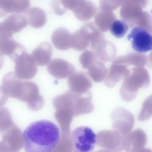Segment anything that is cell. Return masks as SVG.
<instances>
[{
    "label": "cell",
    "instance_id": "6da1fadb",
    "mask_svg": "<svg viewBox=\"0 0 152 152\" xmlns=\"http://www.w3.org/2000/svg\"><path fill=\"white\" fill-rule=\"evenodd\" d=\"M26 152H50L58 143L61 133L53 122L42 119L30 123L22 134Z\"/></svg>",
    "mask_w": 152,
    "mask_h": 152
},
{
    "label": "cell",
    "instance_id": "7a4b0ae2",
    "mask_svg": "<svg viewBox=\"0 0 152 152\" xmlns=\"http://www.w3.org/2000/svg\"><path fill=\"white\" fill-rule=\"evenodd\" d=\"M102 32L94 24L88 23L72 34L71 48L78 51L89 46L95 45L100 39Z\"/></svg>",
    "mask_w": 152,
    "mask_h": 152
},
{
    "label": "cell",
    "instance_id": "3957f363",
    "mask_svg": "<svg viewBox=\"0 0 152 152\" xmlns=\"http://www.w3.org/2000/svg\"><path fill=\"white\" fill-rule=\"evenodd\" d=\"M72 138L75 152H89L94 150L96 134L90 128L86 126L76 128L72 133Z\"/></svg>",
    "mask_w": 152,
    "mask_h": 152
},
{
    "label": "cell",
    "instance_id": "277c9868",
    "mask_svg": "<svg viewBox=\"0 0 152 152\" xmlns=\"http://www.w3.org/2000/svg\"><path fill=\"white\" fill-rule=\"evenodd\" d=\"M15 73L20 79H30L36 75L37 68L31 55L26 51L17 56L14 60Z\"/></svg>",
    "mask_w": 152,
    "mask_h": 152
},
{
    "label": "cell",
    "instance_id": "5b68a950",
    "mask_svg": "<svg viewBox=\"0 0 152 152\" xmlns=\"http://www.w3.org/2000/svg\"><path fill=\"white\" fill-rule=\"evenodd\" d=\"M127 37L135 51L144 53L152 50V35L145 29L139 27H134Z\"/></svg>",
    "mask_w": 152,
    "mask_h": 152
},
{
    "label": "cell",
    "instance_id": "8992f818",
    "mask_svg": "<svg viewBox=\"0 0 152 152\" xmlns=\"http://www.w3.org/2000/svg\"><path fill=\"white\" fill-rule=\"evenodd\" d=\"M47 69L51 75L58 79L66 78L74 73L76 70L72 64L61 58L52 59Z\"/></svg>",
    "mask_w": 152,
    "mask_h": 152
},
{
    "label": "cell",
    "instance_id": "52a82bcc",
    "mask_svg": "<svg viewBox=\"0 0 152 152\" xmlns=\"http://www.w3.org/2000/svg\"><path fill=\"white\" fill-rule=\"evenodd\" d=\"M12 37L0 34V52L1 56L6 55L14 61L17 56L26 50L22 45L15 41Z\"/></svg>",
    "mask_w": 152,
    "mask_h": 152
},
{
    "label": "cell",
    "instance_id": "ba28073f",
    "mask_svg": "<svg viewBox=\"0 0 152 152\" xmlns=\"http://www.w3.org/2000/svg\"><path fill=\"white\" fill-rule=\"evenodd\" d=\"M146 135L140 129H137L126 136L125 144L126 151L128 152H142L147 149L145 147L147 142Z\"/></svg>",
    "mask_w": 152,
    "mask_h": 152
},
{
    "label": "cell",
    "instance_id": "9c48e42d",
    "mask_svg": "<svg viewBox=\"0 0 152 152\" xmlns=\"http://www.w3.org/2000/svg\"><path fill=\"white\" fill-rule=\"evenodd\" d=\"M88 74L83 72H74L68 77L69 86L74 91H83L90 88L92 85Z\"/></svg>",
    "mask_w": 152,
    "mask_h": 152
},
{
    "label": "cell",
    "instance_id": "30bf717a",
    "mask_svg": "<svg viewBox=\"0 0 152 152\" xmlns=\"http://www.w3.org/2000/svg\"><path fill=\"white\" fill-rule=\"evenodd\" d=\"M52 52L51 45L48 42H44L32 51L31 55L37 65L43 66L50 61Z\"/></svg>",
    "mask_w": 152,
    "mask_h": 152
},
{
    "label": "cell",
    "instance_id": "8fae6325",
    "mask_svg": "<svg viewBox=\"0 0 152 152\" xmlns=\"http://www.w3.org/2000/svg\"><path fill=\"white\" fill-rule=\"evenodd\" d=\"M94 51L98 59L104 62H113L117 55L114 44L106 39L99 44Z\"/></svg>",
    "mask_w": 152,
    "mask_h": 152
},
{
    "label": "cell",
    "instance_id": "7c38bea8",
    "mask_svg": "<svg viewBox=\"0 0 152 152\" xmlns=\"http://www.w3.org/2000/svg\"><path fill=\"white\" fill-rule=\"evenodd\" d=\"M72 34L67 30L59 28L52 34L51 40L54 47L57 49L64 50L72 46Z\"/></svg>",
    "mask_w": 152,
    "mask_h": 152
},
{
    "label": "cell",
    "instance_id": "4fadbf2b",
    "mask_svg": "<svg viewBox=\"0 0 152 152\" xmlns=\"http://www.w3.org/2000/svg\"><path fill=\"white\" fill-rule=\"evenodd\" d=\"M87 69L88 75L96 83L104 80L108 72L104 62L98 58L95 60Z\"/></svg>",
    "mask_w": 152,
    "mask_h": 152
},
{
    "label": "cell",
    "instance_id": "5bb4252c",
    "mask_svg": "<svg viewBox=\"0 0 152 152\" xmlns=\"http://www.w3.org/2000/svg\"><path fill=\"white\" fill-rule=\"evenodd\" d=\"M109 29L114 37L120 38L123 37L129 29L127 23L124 20H118L113 21L110 25Z\"/></svg>",
    "mask_w": 152,
    "mask_h": 152
},
{
    "label": "cell",
    "instance_id": "9a60e30c",
    "mask_svg": "<svg viewBox=\"0 0 152 152\" xmlns=\"http://www.w3.org/2000/svg\"><path fill=\"white\" fill-rule=\"evenodd\" d=\"M152 116V95L147 98L143 102L138 117L139 120L143 121Z\"/></svg>",
    "mask_w": 152,
    "mask_h": 152
},
{
    "label": "cell",
    "instance_id": "2e32d148",
    "mask_svg": "<svg viewBox=\"0 0 152 152\" xmlns=\"http://www.w3.org/2000/svg\"><path fill=\"white\" fill-rule=\"evenodd\" d=\"M98 58L94 51L86 50L80 55L79 61L84 69H87L93 62Z\"/></svg>",
    "mask_w": 152,
    "mask_h": 152
}]
</instances>
